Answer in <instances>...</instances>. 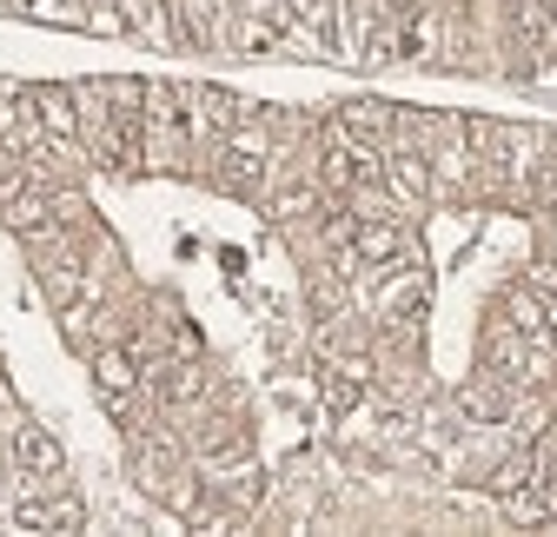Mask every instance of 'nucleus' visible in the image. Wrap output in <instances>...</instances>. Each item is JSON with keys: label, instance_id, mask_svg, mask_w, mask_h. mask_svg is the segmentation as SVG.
<instances>
[{"label": "nucleus", "instance_id": "1", "mask_svg": "<svg viewBox=\"0 0 557 537\" xmlns=\"http://www.w3.org/2000/svg\"><path fill=\"white\" fill-rule=\"evenodd\" d=\"M484 372L498 385H531V339L518 325H505V319L484 325Z\"/></svg>", "mask_w": 557, "mask_h": 537}, {"label": "nucleus", "instance_id": "2", "mask_svg": "<svg viewBox=\"0 0 557 537\" xmlns=\"http://www.w3.org/2000/svg\"><path fill=\"white\" fill-rule=\"evenodd\" d=\"M27 107H34V120H40V133H47L53 147L81 140L87 113H81V93H74V87H34V93H27Z\"/></svg>", "mask_w": 557, "mask_h": 537}, {"label": "nucleus", "instance_id": "3", "mask_svg": "<svg viewBox=\"0 0 557 537\" xmlns=\"http://www.w3.org/2000/svg\"><path fill=\"white\" fill-rule=\"evenodd\" d=\"M139 378H147V372H139V359H133V346H126V339L94 346V385L113 398V405H126V398L139 391Z\"/></svg>", "mask_w": 557, "mask_h": 537}, {"label": "nucleus", "instance_id": "4", "mask_svg": "<svg viewBox=\"0 0 557 537\" xmlns=\"http://www.w3.org/2000/svg\"><path fill=\"white\" fill-rule=\"evenodd\" d=\"M14 464L27 478H40V485H60V472H66V451H60V438L53 432H40V425H21L14 432Z\"/></svg>", "mask_w": 557, "mask_h": 537}, {"label": "nucleus", "instance_id": "5", "mask_svg": "<svg viewBox=\"0 0 557 537\" xmlns=\"http://www.w3.org/2000/svg\"><path fill=\"white\" fill-rule=\"evenodd\" d=\"M385 186L398 199H432V153L425 147H392L385 153Z\"/></svg>", "mask_w": 557, "mask_h": 537}, {"label": "nucleus", "instance_id": "6", "mask_svg": "<svg viewBox=\"0 0 557 537\" xmlns=\"http://www.w3.org/2000/svg\"><path fill=\"white\" fill-rule=\"evenodd\" d=\"M352 252H359V265H372V273L398 265V252H405V233H398V220H359V233H352Z\"/></svg>", "mask_w": 557, "mask_h": 537}, {"label": "nucleus", "instance_id": "7", "mask_svg": "<svg viewBox=\"0 0 557 537\" xmlns=\"http://www.w3.org/2000/svg\"><path fill=\"white\" fill-rule=\"evenodd\" d=\"M0 220H8L14 233H34V226H47V220H53V192H47V179H27L21 192H8V199H0Z\"/></svg>", "mask_w": 557, "mask_h": 537}, {"label": "nucleus", "instance_id": "8", "mask_svg": "<svg viewBox=\"0 0 557 537\" xmlns=\"http://www.w3.org/2000/svg\"><path fill=\"white\" fill-rule=\"evenodd\" d=\"M392 107L385 100H345L338 107V133H352V140H385V133H392Z\"/></svg>", "mask_w": 557, "mask_h": 537}, {"label": "nucleus", "instance_id": "9", "mask_svg": "<svg viewBox=\"0 0 557 537\" xmlns=\"http://www.w3.org/2000/svg\"><path fill=\"white\" fill-rule=\"evenodd\" d=\"M418 305H425V273H418V265H405V273H392L379 286V319H398V312H418Z\"/></svg>", "mask_w": 557, "mask_h": 537}, {"label": "nucleus", "instance_id": "10", "mask_svg": "<svg viewBox=\"0 0 557 537\" xmlns=\"http://www.w3.org/2000/svg\"><path fill=\"white\" fill-rule=\"evenodd\" d=\"M498 504H505L511 524H550V498H544V485H518V491H505Z\"/></svg>", "mask_w": 557, "mask_h": 537}, {"label": "nucleus", "instance_id": "11", "mask_svg": "<svg viewBox=\"0 0 557 537\" xmlns=\"http://www.w3.org/2000/svg\"><path fill=\"white\" fill-rule=\"evenodd\" d=\"M518 485H537V451H511L498 472H492V491H498V498L518 491Z\"/></svg>", "mask_w": 557, "mask_h": 537}, {"label": "nucleus", "instance_id": "12", "mask_svg": "<svg viewBox=\"0 0 557 537\" xmlns=\"http://www.w3.org/2000/svg\"><path fill=\"white\" fill-rule=\"evenodd\" d=\"M319 207V192L312 186H286V192H272V220H306Z\"/></svg>", "mask_w": 557, "mask_h": 537}, {"label": "nucleus", "instance_id": "13", "mask_svg": "<svg viewBox=\"0 0 557 537\" xmlns=\"http://www.w3.org/2000/svg\"><path fill=\"white\" fill-rule=\"evenodd\" d=\"M511 425H518L524 438H544V425H550V405H544V398H524V405H511Z\"/></svg>", "mask_w": 557, "mask_h": 537}, {"label": "nucleus", "instance_id": "14", "mask_svg": "<svg viewBox=\"0 0 557 537\" xmlns=\"http://www.w3.org/2000/svg\"><path fill=\"white\" fill-rule=\"evenodd\" d=\"M87 524V511L74 504V498H60V504H47V530H81Z\"/></svg>", "mask_w": 557, "mask_h": 537}, {"label": "nucleus", "instance_id": "15", "mask_svg": "<svg viewBox=\"0 0 557 537\" xmlns=\"http://www.w3.org/2000/svg\"><path fill=\"white\" fill-rule=\"evenodd\" d=\"M352 233H359V213H352V207L325 220V246H352Z\"/></svg>", "mask_w": 557, "mask_h": 537}, {"label": "nucleus", "instance_id": "16", "mask_svg": "<svg viewBox=\"0 0 557 537\" xmlns=\"http://www.w3.org/2000/svg\"><path fill=\"white\" fill-rule=\"evenodd\" d=\"M293 8V21H306V27H325V0H286Z\"/></svg>", "mask_w": 557, "mask_h": 537}, {"label": "nucleus", "instance_id": "17", "mask_svg": "<svg viewBox=\"0 0 557 537\" xmlns=\"http://www.w3.org/2000/svg\"><path fill=\"white\" fill-rule=\"evenodd\" d=\"M544 226H550V233H557V192H550V199H544Z\"/></svg>", "mask_w": 557, "mask_h": 537}]
</instances>
